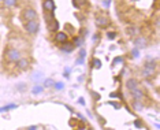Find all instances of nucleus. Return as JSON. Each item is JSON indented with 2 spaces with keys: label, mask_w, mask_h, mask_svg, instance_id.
Returning a JSON list of instances; mask_svg holds the SVG:
<instances>
[{
  "label": "nucleus",
  "mask_w": 160,
  "mask_h": 130,
  "mask_svg": "<svg viewBox=\"0 0 160 130\" xmlns=\"http://www.w3.org/2000/svg\"><path fill=\"white\" fill-rule=\"evenodd\" d=\"M4 58H6V60L10 62V63H17L18 60L22 58V55H21V52H19L17 48L10 47V48L6 49V52H4Z\"/></svg>",
  "instance_id": "f257e3e1"
},
{
  "label": "nucleus",
  "mask_w": 160,
  "mask_h": 130,
  "mask_svg": "<svg viewBox=\"0 0 160 130\" xmlns=\"http://www.w3.org/2000/svg\"><path fill=\"white\" fill-rule=\"evenodd\" d=\"M155 71H156V63H148L145 64V66L142 67L141 70V75L144 78H149V77H153V74H155Z\"/></svg>",
  "instance_id": "f03ea898"
},
{
  "label": "nucleus",
  "mask_w": 160,
  "mask_h": 130,
  "mask_svg": "<svg viewBox=\"0 0 160 130\" xmlns=\"http://www.w3.org/2000/svg\"><path fill=\"white\" fill-rule=\"evenodd\" d=\"M39 28H40V25H39V22H37V19H33V21H26V23H25L26 32L30 33V34H36V33L39 32Z\"/></svg>",
  "instance_id": "7ed1b4c3"
},
{
  "label": "nucleus",
  "mask_w": 160,
  "mask_h": 130,
  "mask_svg": "<svg viewBox=\"0 0 160 130\" xmlns=\"http://www.w3.org/2000/svg\"><path fill=\"white\" fill-rule=\"evenodd\" d=\"M22 17L25 21H33V19H37V12L33 8H25L22 12Z\"/></svg>",
  "instance_id": "20e7f679"
},
{
  "label": "nucleus",
  "mask_w": 160,
  "mask_h": 130,
  "mask_svg": "<svg viewBox=\"0 0 160 130\" xmlns=\"http://www.w3.org/2000/svg\"><path fill=\"white\" fill-rule=\"evenodd\" d=\"M130 93H132L134 100H141V99L144 97V92H142V88L140 85H137V86H134L133 89H130Z\"/></svg>",
  "instance_id": "39448f33"
},
{
  "label": "nucleus",
  "mask_w": 160,
  "mask_h": 130,
  "mask_svg": "<svg viewBox=\"0 0 160 130\" xmlns=\"http://www.w3.org/2000/svg\"><path fill=\"white\" fill-rule=\"evenodd\" d=\"M95 23H96L97 28L100 29H105L108 25H110V19L107 17H97L96 21H95Z\"/></svg>",
  "instance_id": "423d86ee"
},
{
  "label": "nucleus",
  "mask_w": 160,
  "mask_h": 130,
  "mask_svg": "<svg viewBox=\"0 0 160 130\" xmlns=\"http://www.w3.org/2000/svg\"><path fill=\"white\" fill-rule=\"evenodd\" d=\"M126 34L130 36V37H135V36L140 34V29L137 26H134V25H130V26L126 28Z\"/></svg>",
  "instance_id": "0eeeda50"
},
{
  "label": "nucleus",
  "mask_w": 160,
  "mask_h": 130,
  "mask_svg": "<svg viewBox=\"0 0 160 130\" xmlns=\"http://www.w3.org/2000/svg\"><path fill=\"white\" fill-rule=\"evenodd\" d=\"M74 48H75V45H74V42L73 41H64L63 42V45H62V51L63 52H66V53H70V52H73L74 51Z\"/></svg>",
  "instance_id": "6e6552de"
},
{
  "label": "nucleus",
  "mask_w": 160,
  "mask_h": 130,
  "mask_svg": "<svg viewBox=\"0 0 160 130\" xmlns=\"http://www.w3.org/2000/svg\"><path fill=\"white\" fill-rule=\"evenodd\" d=\"M43 8L45 11H53L55 10V3H53V0H44L43 1Z\"/></svg>",
  "instance_id": "1a4fd4ad"
},
{
  "label": "nucleus",
  "mask_w": 160,
  "mask_h": 130,
  "mask_svg": "<svg viewBox=\"0 0 160 130\" xmlns=\"http://www.w3.org/2000/svg\"><path fill=\"white\" fill-rule=\"evenodd\" d=\"M55 40H56L57 42H60V44H63L64 41H67L68 40V36L66 32H57L56 33V37H55Z\"/></svg>",
  "instance_id": "9d476101"
},
{
  "label": "nucleus",
  "mask_w": 160,
  "mask_h": 130,
  "mask_svg": "<svg viewBox=\"0 0 160 130\" xmlns=\"http://www.w3.org/2000/svg\"><path fill=\"white\" fill-rule=\"evenodd\" d=\"M17 67L19 70H26L29 67V60L25 59V58H21V59L17 62Z\"/></svg>",
  "instance_id": "9b49d317"
},
{
  "label": "nucleus",
  "mask_w": 160,
  "mask_h": 130,
  "mask_svg": "<svg viewBox=\"0 0 160 130\" xmlns=\"http://www.w3.org/2000/svg\"><path fill=\"white\" fill-rule=\"evenodd\" d=\"M48 30L49 32H57L59 30V22L56 19H52V21L48 22Z\"/></svg>",
  "instance_id": "f8f14e48"
},
{
  "label": "nucleus",
  "mask_w": 160,
  "mask_h": 130,
  "mask_svg": "<svg viewBox=\"0 0 160 130\" xmlns=\"http://www.w3.org/2000/svg\"><path fill=\"white\" fill-rule=\"evenodd\" d=\"M134 44H135V48H138V49L145 48L146 47V39H144V37H138V39H135Z\"/></svg>",
  "instance_id": "ddd939ff"
},
{
  "label": "nucleus",
  "mask_w": 160,
  "mask_h": 130,
  "mask_svg": "<svg viewBox=\"0 0 160 130\" xmlns=\"http://www.w3.org/2000/svg\"><path fill=\"white\" fill-rule=\"evenodd\" d=\"M137 85H140V84H138V81H137L135 78H129L127 81H126V86H127L129 91H130V89H133L134 86H137Z\"/></svg>",
  "instance_id": "4468645a"
},
{
  "label": "nucleus",
  "mask_w": 160,
  "mask_h": 130,
  "mask_svg": "<svg viewBox=\"0 0 160 130\" xmlns=\"http://www.w3.org/2000/svg\"><path fill=\"white\" fill-rule=\"evenodd\" d=\"M73 42H74L75 47H81L82 44H84V37H82V36H77V37H74Z\"/></svg>",
  "instance_id": "2eb2a0df"
},
{
  "label": "nucleus",
  "mask_w": 160,
  "mask_h": 130,
  "mask_svg": "<svg viewBox=\"0 0 160 130\" xmlns=\"http://www.w3.org/2000/svg\"><path fill=\"white\" fill-rule=\"evenodd\" d=\"M85 56H86V51H85V49H81V52H79V58L77 59V63H78V64L84 63V59H85Z\"/></svg>",
  "instance_id": "dca6fc26"
},
{
  "label": "nucleus",
  "mask_w": 160,
  "mask_h": 130,
  "mask_svg": "<svg viewBox=\"0 0 160 130\" xmlns=\"http://www.w3.org/2000/svg\"><path fill=\"white\" fill-rule=\"evenodd\" d=\"M43 91H44V86H41V85H36L34 88H32V93H33V95H40Z\"/></svg>",
  "instance_id": "f3484780"
},
{
  "label": "nucleus",
  "mask_w": 160,
  "mask_h": 130,
  "mask_svg": "<svg viewBox=\"0 0 160 130\" xmlns=\"http://www.w3.org/2000/svg\"><path fill=\"white\" fill-rule=\"evenodd\" d=\"M17 1H18V0H3L4 6H6V7H7V8L14 7L15 4H17Z\"/></svg>",
  "instance_id": "a211bd4d"
},
{
  "label": "nucleus",
  "mask_w": 160,
  "mask_h": 130,
  "mask_svg": "<svg viewBox=\"0 0 160 130\" xmlns=\"http://www.w3.org/2000/svg\"><path fill=\"white\" fill-rule=\"evenodd\" d=\"M92 67H95V69H100L101 67V62H100V59H93V62H92Z\"/></svg>",
  "instance_id": "6ab92c4d"
},
{
  "label": "nucleus",
  "mask_w": 160,
  "mask_h": 130,
  "mask_svg": "<svg viewBox=\"0 0 160 130\" xmlns=\"http://www.w3.org/2000/svg\"><path fill=\"white\" fill-rule=\"evenodd\" d=\"M134 110L135 111H141L142 110V104L140 103V100H134Z\"/></svg>",
  "instance_id": "aec40b11"
},
{
  "label": "nucleus",
  "mask_w": 160,
  "mask_h": 130,
  "mask_svg": "<svg viewBox=\"0 0 160 130\" xmlns=\"http://www.w3.org/2000/svg\"><path fill=\"white\" fill-rule=\"evenodd\" d=\"M53 80H51V78H48V80H45V84H44V88H51V86H53Z\"/></svg>",
  "instance_id": "412c9836"
},
{
  "label": "nucleus",
  "mask_w": 160,
  "mask_h": 130,
  "mask_svg": "<svg viewBox=\"0 0 160 130\" xmlns=\"http://www.w3.org/2000/svg\"><path fill=\"white\" fill-rule=\"evenodd\" d=\"M116 32H108V33H107V39H108V40H115V39H116Z\"/></svg>",
  "instance_id": "4be33fe9"
},
{
  "label": "nucleus",
  "mask_w": 160,
  "mask_h": 130,
  "mask_svg": "<svg viewBox=\"0 0 160 130\" xmlns=\"http://www.w3.org/2000/svg\"><path fill=\"white\" fill-rule=\"evenodd\" d=\"M122 62H123V58H122V56H116V58H115V59H114V62H112V64H114V66H115V64H118V63H122Z\"/></svg>",
  "instance_id": "5701e85b"
},
{
  "label": "nucleus",
  "mask_w": 160,
  "mask_h": 130,
  "mask_svg": "<svg viewBox=\"0 0 160 130\" xmlns=\"http://www.w3.org/2000/svg\"><path fill=\"white\" fill-rule=\"evenodd\" d=\"M53 86H55L57 91H60V89L64 88V84H63V82H56V84H53Z\"/></svg>",
  "instance_id": "b1692460"
},
{
  "label": "nucleus",
  "mask_w": 160,
  "mask_h": 130,
  "mask_svg": "<svg viewBox=\"0 0 160 130\" xmlns=\"http://www.w3.org/2000/svg\"><path fill=\"white\" fill-rule=\"evenodd\" d=\"M134 126H135V127H144V125H142L141 119H135V121H134Z\"/></svg>",
  "instance_id": "393cba45"
},
{
  "label": "nucleus",
  "mask_w": 160,
  "mask_h": 130,
  "mask_svg": "<svg viewBox=\"0 0 160 130\" xmlns=\"http://www.w3.org/2000/svg\"><path fill=\"white\" fill-rule=\"evenodd\" d=\"M110 104H111V106H112V107H114L115 110H119V108H121V107H122L121 104H119V103H115V102H111Z\"/></svg>",
  "instance_id": "a878e982"
},
{
  "label": "nucleus",
  "mask_w": 160,
  "mask_h": 130,
  "mask_svg": "<svg viewBox=\"0 0 160 130\" xmlns=\"http://www.w3.org/2000/svg\"><path fill=\"white\" fill-rule=\"evenodd\" d=\"M25 86H26L25 84H18V85H17L18 91H21V92H23V91H25Z\"/></svg>",
  "instance_id": "bb28decb"
},
{
  "label": "nucleus",
  "mask_w": 160,
  "mask_h": 130,
  "mask_svg": "<svg viewBox=\"0 0 160 130\" xmlns=\"http://www.w3.org/2000/svg\"><path fill=\"white\" fill-rule=\"evenodd\" d=\"M132 53H133V56H134V58H137V56L140 55V49H138V48H134Z\"/></svg>",
  "instance_id": "cd10ccee"
},
{
  "label": "nucleus",
  "mask_w": 160,
  "mask_h": 130,
  "mask_svg": "<svg viewBox=\"0 0 160 130\" xmlns=\"http://www.w3.org/2000/svg\"><path fill=\"white\" fill-rule=\"evenodd\" d=\"M110 4H111V0H103V6L104 7H110Z\"/></svg>",
  "instance_id": "c85d7f7f"
},
{
  "label": "nucleus",
  "mask_w": 160,
  "mask_h": 130,
  "mask_svg": "<svg viewBox=\"0 0 160 130\" xmlns=\"http://www.w3.org/2000/svg\"><path fill=\"white\" fill-rule=\"evenodd\" d=\"M77 3H78L79 8H81L82 6H84V4H86V3H88V1H86V0H77Z\"/></svg>",
  "instance_id": "c756f323"
},
{
  "label": "nucleus",
  "mask_w": 160,
  "mask_h": 130,
  "mask_svg": "<svg viewBox=\"0 0 160 130\" xmlns=\"http://www.w3.org/2000/svg\"><path fill=\"white\" fill-rule=\"evenodd\" d=\"M92 96L95 97V100H100V95H99V93H95V92H92Z\"/></svg>",
  "instance_id": "7c9ffc66"
},
{
  "label": "nucleus",
  "mask_w": 160,
  "mask_h": 130,
  "mask_svg": "<svg viewBox=\"0 0 160 130\" xmlns=\"http://www.w3.org/2000/svg\"><path fill=\"white\" fill-rule=\"evenodd\" d=\"M40 75H43V74H40V73L34 74V77H33V78H32V80H33V81H37V80H39V78H40Z\"/></svg>",
  "instance_id": "2f4dec72"
},
{
  "label": "nucleus",
  "mask_w": 160,
  "mask_h": 130,
  "mask_svg": "<svg viewBox=\"0 0 160 130\" xmlns=\"http://www.w3.org/2000/svg\"><path fill=\"white\" fill-rule=\"evenodd\" d=\"M71 3H73V6H74V7H75V8H79L78 3H77V0H73V1H71Z\"/></svg>",
  "instance_id": "473e14b6"
},
{
  "label": "nucleus",
  "mask_w": 160,
  "mask_h": 130,
  "mask_svg": "<svg viewBox=\"0 0 160 130\" xmlns=\"http://www.w3.org/2000/svg\"><path fill=\"white\" fill-rule=\"evenodd\" d=\"M99 40H100V36H99V34H95V36H93V41H99Z\"/></svg>",
  "instance_id": "72a5a7b5"
},
{
  "label": "nucleus",
  "mask_w": 160,
  "mask_h": 130,
  "mask_svg": "<svg viewBox=\"0 0 160 130\" xmlns=\"http://www.w3.org/2000/svg\"><path fill=\"white\" fill-rule=\"evenodd\" d=\"M78 103L81 104V106H85V102H84V99H79L78 100Z\"/></svg>",
  "instance_id": "f704fd0d"
},
{
  "label": "nucleus",
  "mask_w": 160,
  "mask_h": 130,
  "mask_svg": "<svg viewBox=\"0 0 160 130\" xmlns=\"http://www.w3.org/2000/svg\"><path fill=\"white\" fill-rule=\"evenodd\" d=\"M28 129H39V126H29Z\"/></svg>",
  "instance_id": "c9c22d12"
},
{
  "label": "nucleus",
  "mask_w": 160,
  "mask_h": 130,
  "mask_svg": "<svg viewBox=\"0 0 160 130\" xmlns=\"http://www.w3.org/2000/svg\"><path fill=\"white\" fill-rule=\"evenodd\" d=\"M0 3H3V0H0Z\"/></svg>",
  "instance_id": "e433bc0d"
}]
</instances>
